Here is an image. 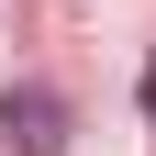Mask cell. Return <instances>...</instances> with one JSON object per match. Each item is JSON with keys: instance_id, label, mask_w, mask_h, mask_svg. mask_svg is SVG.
Returning a JSON list of instances; mask_svg holds the SVG:
<instances>
[{"instance_id": "obj_1", "label": "cell", "mask_w": 156, "mask_h": 156, "mask_svg": "<svg viewBox=\"0 0 156 156\" xmlns=\"http://www.w3.org/2000/svg\"><path fill=\"white\" fill-rule=\"evenodd\" d=\"M0 134H11V156H56L67 145V89L11 78V89H0Z\"/></svg>"}, {"instance_id": "obj_2", "label": "cell", "mask_w": 156, "mask_h": 156, "mask_svg": "<svg viewBox=\"0 0 156 156\" xmlns=\"http://www.w3.org/2000/svg\"><path fill=\"white\" fill-rule=\"evenodd\" d=\"M145 123H156V67H145Z\"/></svg>"}]
</instances>
